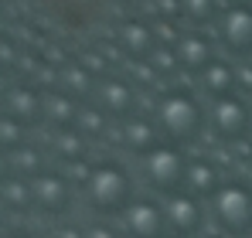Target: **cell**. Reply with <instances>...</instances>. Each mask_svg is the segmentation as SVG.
Segmentation results:
<instances>
[{"label": "cell", "mask_w": 252, "mask_h": 238, "mask_svg": "<svg viewBox=\"0 0 252 238\" xmlns=\"http://www.w3.org/2000/svg\"><path fill=\"white\" fill-rule=\"evenodd\" d=\"M85 201L102 218H123L126 208L136 201L133 177L120 160H102L85 170Z\"/></svg>", "instance_id": "6da1fadb"}, {"label": "cell", "mask_w": 252, "mask_h": 238, "mask_svg": "<svg viewBox=\"0 0 252 238\" xmlns=\"http://www.w3.org/2000/svg\"><path fill=\"white\" fill-rule=\"evenodd\" d=\"M154 122H157V129H160V136H164L167 143L184 147V143H194V140L205 133L208 113H205V106L198 102L194 92H188V89H170L167 95L157 102Z\"/></svg>", "instance_id": "7a4b0ae2"}, {"label": "cell", "mask_w": 252, "mask_h": 238, "mask_svg": "<svg viewBox=\"0 0 252 238\" xmlns=\"http://www.w3.org/2000/svg\"><path fill=\"white\" fill-rule=\"evenodd\" d=\"M211 218L225 235L249 238L252 235V184L225 180L218 187V194L211 198Z\"/></svg>", "instance_id": "3957f363"}, {"label": "cell", "mask_w": 252, "mask_h": 238, "mask_svg": "<svg viewBox=\"0 0 252 238\" xmlns=\"http://www.w3.org/2000/svg\"><path fill=\"white\" fill-rule=\"evenodd\" d=\"M188 163L191 157L177 147V143H160L157 150H150L143 157V177L154 191H160L164 198L184 191V177H188Z\"/></svg>", "instance_id": "277c9868"}, {"label": "cell", "mask_w": 252, "mask_h": 238, "mask_svg": "<svg viewBox=\"0 0 252 238\" xmlns=\"http://www.w3.org/2000/svg\"><path fill=\"white\" fill-rule=\"evenodd\" d=\"M208 129L221 143H239L252 133V106L242 95H221L208 109Z\"/></svg>", "instance_id": "5b68a950"}, {"label": "cell", "mask_w": 252, "mask_h": 238, "mask_svg": "<svg viewBox=\"0 0 252 238\" xmlns=\"http://www.w3.org/2000/svg\"><path fill=\"white\" fill-rule=\"evenodd\" d=\"M218 38L225 44V51L235 55V58H249L252 55V3L249 0H235L218 14Z\"/></svg>", "instance_id": "8992f818"}, {"label": "cell", "mask_w": 252, "mask_h": 238, "mask_svg": "<svg viewBox=\"0 0 252 238\" xmlns=\"http://www.w3.org/2000/svg\"><path fill=\"white\" fill-rule=\"evenodd\" d=\"M164 218H167V232L177 238H194L205 228V204L201 198L177 191L164 198Z\"/></svg>", "instance_id": "52a82bcc"}, {"label": "cell", "mask_w": 252, "mask_h": 238, "mask_svg": "<svg viewBox=\"0 0 252 238\" xmlns=\"http://www.w3.org/2000/svg\"><path fill=\"white\" fill-rule=\"evenodd\" d=\"M123 228L129 238H167V218L164 204L150 198H136L123 214Z\"/></svg>", "instance_id": "ba28073f"}, {"label": "cell", "mask_w": 252, "mask_h": 238, "mask_svg": "<svg viewBox=\"0 0 252 238\" xmlns=\"http://www.w3.org/2000/svg\"><path fill=\"white\" fill-rule=\"evenodd\" d=\"M31 194H34V204L48 214H65L72 208V198H75L72 180L58 170H41L31 184Z\"/></svg>", "instance_id": "9c48e42d"}, {"label": "cell", "mask_w": 252, "mask_h": 238, "mask_svg": "<svg viewBox=\"0 0 252 238\" xmlns=\"http://www.w3.org/2000/svg\"><path fill=\"white\" fill-rule=\"evenodd\" d=\"M177 58H181V72L201 79L211 65H215L218 55H215V44H211L208 34L191 31V34H181V41H177Z\"/></svg>", "instance_id": "30bf717a"}, {"label": "cell", "mask_w": 252, "mask_h": 238, "mask_svg": "<svg viewBox=\"0 0 252 238\" xmlns=\"http://www.w3.org/2000/svg\"><path fill=\"white\" fill-rule=\"evenodd\" d=\"M95 99H99V109L113 119H129L136 109V89L126 79H102L95 89Z\"/></svg>", "instance_id": "8fae6325"}, {"label": "cell", "mask_w": 252, "mask_h": 238, "mask_svg": "<svg viewBox=\"0 0 252 238\" xmlns=\"http://www.w3.org/2000/svg\"><path fill=\"white\" fill-rule=\"evenodd\" d=\"M225 180H221V170H218V163L215 160H205V157H194L188 163V177H184V191L188 194H194V198H215L218 194V187H221Z\"/></svg>", "instance_id": "7c38bea8"}, {"label": "cell", "mask_w": 252, "mask_h": 238, "mask_svg": "<svg viewBox=\"0 0 252 238\" xmlns=\"http://www.w3.org/2000/svg\"><path fill=\"white\" fill-rule=\"evenodd\" d=\"M123 143H126V150H133L136 157H147L150 150L160 147V129H157V122H150V119L129 116L123 122Z\"/></svg>", "instance_id": "4fadbf2b"}, {"label": "cell", "mask_w": 252, "mask_h": 238, "mask_svg": "<svg viewBox=\"0 0 252 238\" xmlns=\"http://www.w3.org/2000/svg\"><path fill=\"white\" fill-rule=\"evenodd\" d=\"M120 44H123L126 55H133V58H147L160 41H157L154 24H147V21H126L123 28H120Z\"/></svg>", "instance_id": "5bb4252c"}, {"label": "cell", "mask_w": 252, "mask_h": 238, "mask_svg": "<svg viewBox=\"0 0 252 238\" xmlns=\"http://www.w3.org/2000/svg\"><path fill=\"white\" fill-rule=\"evenodd\" d=\"M201 85L211 92V99L232 95V92L239 89V68H235L232 61H225V58H215V65L201 75Z\"/></svg>", "instance_id": "9a60e30c"}, {"label": "cell", "mask_w": 252, "mask_h": 238, "mask_svg": "<svg viewBox=\"0 0 252 238\" xmlns=\"http://www.w3.org/2000/svg\"><path fill=\"white\" fill-rule=\"evenodd\" d=\"M10 113L17 122L24 126H34L44 119V95L34 92V89H14L10 92Z\"/></svg>", "instance_id": "2e32d148"}, {"label": "cell", "mask_w": 252, "mask_h": 238, "mask_svg": "<svg viewBox=\"0 0 252 238\" xmlns=\"http://www.w3.org/2000/svg\"><path fill=\"white\" fill-rule=\"evenodd\" d=\"M79 109L72 95H48L44 99V116L51 122H58V129H75V119H79Z\"/></svg>", "instance_id": "e0dca14e"}, {"label": "cell", "mask_w": 252, "mask_h": 238, "mask_svg": "<svg viewBox=\"0 0 252 238\" xmlns=\"http://www.w3.org/2000/svg\"><path fill=\"white\" fill-rule=\"evenodd\" d=\"M143 61H147V65H150V72H154V75H160V79H174V75L181 72L177 44H157Z\"/></svg>", "instance_id": "ac0fdd59"}, {"label": "cell", "mask_w": 252, "mask_h": 238, "mask_svg": "<svg viewBox=\"0 0 252 238\" xmlns=\"http://www.w3.org/2000/svg\"><path fill=\"white\" fill-rule=\"evenodd\" d=\"M75 129L82 133L85 140H99V136H106V129H109V116H106L99 106H85V109H79Z\"/></svg>", "instance_id": "d6986e66"}, {"label": "cell", "mask_w": 252, "mask_h": 238, "mask_svg": "<svg viewBox=\"0 0 252 238\" xmlns=\"http://www.w3.org/2000/svg\"><path fill=\"white\" fill-rule=\"evenodd\" d=\"M85 147H89V140H85L79 129H62V133H58V140H55V150L68 160V163L85 160Z\"/></svg>", "instance_id": "ffe728a7"}, {"label": "cell", "mask_w": 252, "mask_h": 238, "mask_svg": "<svg viewBox=\"0 0 252 238\" xmlns=\"http://www.w3.org/2000/svg\"><path fill=\"white\" fill-rule=\"evenodd\" d=\"M181 7H184V17L194 28H205L211 21H218V14H221L218 0H181Z\"/></svg>", "instance_id": "44dd1931"}, {"label": "cell", "mask_w": 252, "mask_h": 238, "mask_svg": "<svg viewBox=\"0 0 252 238\" xmlns=\"http://www.w3.org/2000/svg\"><path fill=\"white\" fill-rule=\"evenodd\" d=\"M0 198L10 201L14 208H21V211H24V208H31L34 194H31V187H28L24 180H7V184H3V194H0Z\"/></svg>", "instance_id": "7402d4cb"}, {"label": "cell", "mask_w": 252, "mask_h": 238, "mask_svg": "<svg viewBox=\"0 0 252 238\" xmlns=\"http://www.w3.org/2000/svg\"><path fill=\"white\" fill-rule=\"evenodd\" d=\"M65 89H68V95H85L89 92V82H92V72H85L82 65H75V68H65Z\"/></svg>", "instance_id": "603a6c76"}, {"label": "cell", "mask_w": 252, "mask_h": 238, "mask_svg": "<svg viewBox=\"0 0 252 238\" xmlns=\"http://www.w3.org/2000/svg\"><path fill=\"white\" fill-rule=\"evenodd\" d=\"M154 10L160 14V21H177V17H184L181 0H154Z\"/></svg>", "instance_id": "cb8c5ba5"}, {"label": "cell", "mask_w": 252, "mask_h": 238, "mask_svg": "<svg viewBox=\"0 0 252 238\" xmlns=\"http://www.w3.org/2000/svg\"><path fill=\"white\" fill-rule=\"evenodd\" d=\"M79 65H82L85 72H95V75H102V72H106V61H102V55H99V51L82 55V61H79Z\"/></svg>", "instance_id": "d4e9b609"}, {"label": "cell", "mask_w": 252, "mask_h": 238, "mask_svg": "<svg viewBox=\"0 0 252 238\" xmlns=\"http://www.w3.org/2000/svg\"><path fill=\"white\" fill-rule=\"evenodd\" d=\"M85 238H120V232H116L109 221H99V225L85 228Z\"/></svg>", "instance_id": "484cf974"}, {"label": "cell", "mask_w": 252, "mask_h": 238, "mask_svg": "<svg viewBox=\"0 0 252 238\" xmlns=\"http://www.w3.org/2000/svg\"><path fill=\"white\" fill-rule=\"evenodd\" d=\"M239 89H249V92H252V72L239 68Z\"/></svg>", "instance_id": "4316f807"}, {"label": "cell", "mask_w": 252, "mask_h": 238, "mask_svg": "<svg viewBox=\"0 0 252 238\" xmlns=\"http://www.w3.org/2000/svg\"><path fill=\"white\" fill-rule=\"evenodd\" d=\"M58 238H85V228H62Z\"/></svg>", "instance_id": "83f0119b"}, {"label": "cell", "mask_w": 252, "mask_h": 238, "mask_svg": "<svg viewBox=\"0 0 252 238\" xmlns=\"http://www.w3.org/2000/svg\"><path fill=\"white\" fill-rule=\"evenodd\" d=\"M14 238H28V235H14Z\"/></svg>", "instance_id": "f1b7e54d"}, {"label": "cell", "mask_w": 252, "mask_h": 238, "mask_svg": "<svg viewBox=\"0 0 252 238\" xmlns=\"http://www.w3.org/2000/svg\"><path fill=\"white\" fill-rule=\"evenodd\" d=\"M167 238H177V235H167Z\"/></svg>", "instance_id": "f546056e"}]
</instances>
